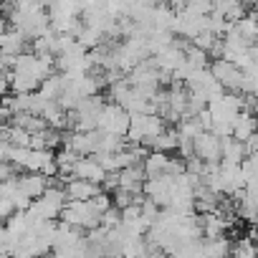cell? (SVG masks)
Returning a JSON list of instances; mask_svg holds the SVG:
<instances>
[{
    "mask_svg": "<svg viewBox=\"0 0 258 258\" xmlns=\"http://www.w3.org/2000/svg\"><path fill=\"white\" fill-rule=\"evenodd\" d=\"M185 61H187L192 69H205V66L210 63L208 53H205L203 48H195V46H190V48L185 51Z\"/></svg>",
    "mask_w": 258,
    "mask_h": 258,
    "instance_id": "8fae6325",
    "label": "cell"
},
{
    "mask_svg": "<svg viewBox=\"0 0 258 258\" xmlns=\"http://www.w3.org/2000/svg\"><path fill=\"white\" fill-rule=\"evenodd\" d=\"M230 238L225 235H215V238H203V255L210 258H228L230 255Z\"/></svg>",
    "mask_w": 258,
    "mask_h": 258,
    "instance_id": "9c48e42d",
    "label": "cell"
},
{
    "mask_svg": "<svg viewBox=\"0 0 258 258\" xmlns=\"http://www.w3.org/2000/svg\"><path fill=\"white\" fill-rule=\"evenodd\" d=\"M192 155L203 162H218L220 160V137H215L210 129H200L192 137Z\"/></svg>",
    "mask_w": 258,
    "mask_h": 258,
    "instance_id": "6da1fadb",
    "label": "cell"
},
{
    "mask_svg": "<svg viewBox=\"0 0 258 258\" xmlns=\"http://www.w3.org/2000/svg\"><path fill=\"white\" fill-rule=\"evenodd\" d=\"M99 190H101L99 182H91V180H84V177H69L63 182L66 200H91Z\"/></svg>",
    "mask_w": 258,
    "mask_h": 258,
    "instance_id": "277c9868",
    "label": "cell"
},
{
    "mask_svg": "<svg viewBox=\"0 0 258 258\" xmlns=\"http://www.w3.org/2000/svg\"><path fill=\"white\" fill-rule=\"evenodd\" d=\"M170 165V152H160V150H150L142 157V170L145 177H155V175H165Z\"/></svg>",
    "mask_w": 258,
    "mask_h": 258,
    "instance_id": "8992f818",
    "label": "cell"
},
{
    "mask_svg": "<svg viewBox=\"0 0 258 258\" xmlns=\"http://www.w3.org/2000/svg\"><path fill=\"white\" fill-rule=\"evenodd\" d=\"M210 74L215 76V81L225 89V91H238V84H240V69L225 58H213L208 63Z\"/></svg>",
    "mask_w": 258,
    "mask_h": 258,
    "instance_id": "7a4b0ae2",
    "label": "cell"
},
{
    "mask_svg": "<svg viewBox=\"0 0 258 258\" xmlns=\"http://www.w3.org/2000/svg\"><path fill=\"white\" fill-rule=\"evenodd\" d=\"M235 31H238V36H240L243 41H248V43H255V36H258L255 13H253V11H248L243 18H238V21H235Z\"/></svg>",
    "mask_w": 258,
    "mask_h": 258,
    "instance_id": "30bf717a",
    "label": "cell"
},
{
    "mask_svg": "<svg viewBox=\"0 0 258 258\" xmlns=\"http://www.w3.org/2000/svg\"><path fill=\"white\" fill-rule=\"evenodd\" d=\"M74 177H84V180H91V182H101V177L106 175V170L91 157V155H81L76 157L74 162V170H71Z\"/></svg>",
    "mask_w": 258,
    "mask_h": 258,
    "instance_id": "5b68a950",
    "label": "cell"
},
{
    "mask_svg": "<svg viewBox=\"0 0 258 258\" xmlns=\"http://www.w3.org/2000/svg\"><path fill=\"white\" fill-rule=\"evenodd\" d=\"M11 71H0V96H6L11 91Z\"/></svg>",
    "mask_w": 258,
    "mask_h": 258,
    "instance_id": "4fadbf2b",
    "label": "cell"
},
{
    "mask_svg": "<svg viewBox=\"0 0 258 258\" xmlns=\"http://www.w3.org/2000/svg\"><path fill=\"white\" fill-rule=\"evenodd\" d=\"M13 213H16V205H13L11 195H0V215L8 218V215H13Z\"/></svg>",
    "mask_w": 258,
    "mask_h": 258,
    "instance_id": "7c38bea8",
    "label": "cell"
},
{
    "mask_svg": "<svg viewBox=\"0 0 258 258\" xmlns=\"http://www.w3.org/2000/svg\"><path fill=\"white\" fill-rule=\"evenodd\" d=\"M53 182V177L43 175V172H36V170H23L21 175H16V185L28 195V198H38L43 195V190Z\"/></svg>",
    "mask_w": 258,
    "mask_h": 258,
    "instance_id": "3957f363",
    "label": "cell"
},
{
    "mask_svg": "<svg viewBox=\"0 0 258 258\" xmlns=\"http://www.w3.org/2000/svg\"><path fill=\"white\" fill-rule=\"evenodd\" d=\"M11 91L13 94H23V91H36L41 79L33 76L31 71H11Z\"/></svg>",
    "mask_w": 258,
    "mask_h": 258,
    "instance_id": "ba28073f",
    "label": "cell"
},
{
    "mask_svg": "<svg viewBox=\"0 0 258 258\" xmlns=\"http://www.w3.org/2000/svg\"><path fill=\"white\" fill-rule=\"evenodd\" d=\"M255 132V116L250 114V111H238L235 114V119H233V126H230V137H235V140H245V137H250Z\"/></svg>",
    "mask_w": 258,
    "mask_h": 258,
    "instance_id": "52a82bcc",
    "label": "cell"
}]
</instances>
